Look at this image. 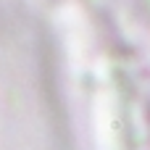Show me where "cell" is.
I'll return each instance as SVG.
<instances>
[]
</instances>
